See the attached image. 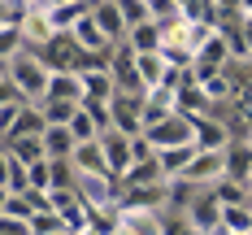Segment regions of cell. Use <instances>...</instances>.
<instances>
[{
    "label": "cell",
    "instance_id": "cell-32",
    "mask_svg": "<svg viewBox=\"0 0 252 235\" xmlns=\"http://www.w3.org/2000/svg\"><path fill=\"white\" fill-rule=\"evenodd\" d=\"M22 52V31H18V22H4L0 26V61H13Z\"/></svg>",
    "mask_w": 252,
    "mask_h": 235
},
{
    "label": "cell",
    "instance_id": "cell-11",
    "mask_svg": "<svg viewBox=\"0 0 252 235\" xmlns=\"http://www.w3.org/2000/svg\"><path fill=\"white\" fill-rule=\"evenodd\" d=\"M70 44H74L78 52H109V39H104V31L96 26V18H92V4H87V13L74 22V31H70Z\"/></svg>",
    "mask_w": 252,
    "mask_h": 235
},
{
    "label": "cell",
    "instance_id": "cell-30",
    "mask_svg": "<svg viewBox=\"0 0 252 235\" xmlns=\"http://www.w3.org/2000/svg\"><path fill=\"white\" fill-rule=\"evenodd\" d=\"M26 192H52V161H35V166H26Z\"/></svg>",
    "mask_w": 252,
    "mask_h": 235
},
{
    "label": "cell",
    "instance_id": "cell-44",
    "mask_svg": "<svg viewBox=\"0 0 252 235\" xmlns=\"http://www.w3.org/2000/svg\"><path fill=\"white\" fill-rule=\"evenodd\" d=\"M83 235H96V231H83Z\"/></svg>",
    "mask_w": 252,
    "mask_h": 235
},
{
    "label": "cell",
    "instance_id": "cell-26",
    "mask_svg": "<svg viewBox=\"0 0 252 235\" xmlns=\"http://www.w3.org/2000/svg\"><path fill=\"white\" fill-rule=\"evenodd\" d=\"M39 113H44L48 127H70V118L78 113V104L74 101H39Z\"/></svg>",
    "mask_w": 252,
    "mask_h": 235
},
{
    "label": "cell",
    "instance_id": "cell-40",
    "mask_svg": "<svg viewBox=\"0 0 252 235\" xmlns=\"http://www.w3.org/2000/svg\"><path fill=\"white\" fill-rule=\"evenodd\" d=\"M4 201H9V187H0V209H4Z\"/></svg>",
    "mask_w": 252,
    "mask_h": 235
},
{
    "label": "cell",
    "instance_id": "cell-9",
    "mask_svg": "<svg viewBox=\"0 0 252 235\" xmlns=\"http://www.w3.org/2000/svg\"><path fill=\"white\" fill-rule=\"evenodd\" d=\"M226 179V153H196V161L187 166V174L178 183H196V187H213Z\"/></svg>",
    "mask_w": 252,
    "mask_h": 235
},
{
    "label": "cell",
    "instance_id": "cell-17",
    "mask_svg": "<svg viewBox=\"0 0 252 235\" xmlns=\"http://www.w3.org/2000/svg\"><path fill=\"white\" fill-rule=\"evenodd\" d=\"M226 179L244 183V187H248V179H252V148L244 139H230V148H226Z\"/></svg>",
    "mask_w": 252,
    "mask_h": 235
},
{
    "label": "cell",
    "instance_id": "cell-23",
    "mask_svg": "<svg viewBox=\"0 0 252 235\" xmlns=\"http://www.w3.org/2000/svg\"><path fill=\"white\" fill-rule=\"evenodd\" d=\"M222 235H252V205L222 209Z\"/></svg>",
    "mask_w": 252,
    "mask_h": 235
},
{
    "label": "cell",
    "instance_id": "cell-22",
    "mask_svg": "<svg viewBox=\"0 0 252 235\" xmlns=\"http://www.w3.org/2000/svg\"><path fill=\"white\" fill-rule=\"evenodd\" d=\"M152 183H165V179H161V166H157V157H152V161H135V166L122 174V179H118V187H152Z\"/></svg>",
    "mask_w": 252,
    "mask_h": 235
},
{
    "label": "cell",
    "instance_id": "cell-24",
    "mask_svg": "<svg viewBox=\"0 0 252 235\" xmlns=\"http://www.w3.org/2000/svg\"><path fill=\"white\" fill-rule=\"evenodd\" d=\"M87 13V0H78V4H61V9H48V22H52V35H70L74 22Z\"/></svg>",
    "mask_w": 252,
    "mask_h": 235
},
{
    "label": "cell",
    "instance_id": "cell-7",
    "mask_svg": "<svg viewBox=\"0 0 252 235\" xmlns=\"http://www.w3.org/2000/svg\"><path fill=\"white\" fill-rule=\"evenodd\" d=\"M18 31H22V44H31V48H48L52 39H57V35H52V22H48V9H44V4H26Z\"/></svg>",
    "mask_w": 252,
    "mask_h": 235
},
{
    "label": "cell",
    "instance_id": "cell-27",
    "mask_svg": "<svg viewBox=\"0 0 252 235\" xmlns=\"http://www.w3.org/2000/svg\"><path fill=\"white\" fill-rule=\"evenodd\" d=\"M70 135H74V144H87V139H100L104 135V127L87 113V109H78L74 118H70Z\"/></svg>",
    "mask_w": 252,
    "mask_h": 235
},
{
    "label": "cell",
    "instance_id": "cell-43",
    "mask_svg": "<svg viewBox=\"0 0 252 235\" xmlns=\"http://www.w3.org/2000/svg\"><path fill=\"white\" fill-rule=\"evenodd\" d=\"M183 4H187V0H178V9H183Z\"/></svg>",
    "mask_w": 252,
    "mask_h": 235
},
{
    "label": "cell",
    "instance_id": "cell-20",
    "mask_svg": "<svg viewBox=\"0 0 252 235\" xmlns=\"http://www.w3.org/2000/svg\"><path fill=\"white\" fill-rule=\"evenodd\" d=\"M126 48L130 52H161V26L157 22H139L126 31Z\"/></svg>",
    "mask_w": 252,
    "mask_h": 235
},
{
    "label": "cell",
    "instance_id": "cell-13",
    "mask_svg": "<svg viewBox=\"0 0 252 235\" xmlns=\"http://www.w3.org/2000/svg\"><path fill=\"white\" fill-rule=\"evenodd\" d=\"M196 161V144H183V148H165V153H157V166H161V179L165 183H178L187 174V166Z\"/></svg>",
    "mask_w": 252,
    "mask_h": 235
},
{
    "label": "cell",
    "instance_id": "cell-3",
    "mask_svg": "<svg viewBox=\"0 0 252 235\" xmlns=\"http://www.w3.org/2000/svg\"><path fill=\"white\" fill-rule=\"evenodd\" d=\"M183 227L191 235H222V205L204 192V196H191L187 209H183Z\"/></svg>",
    "mask_w": 252,
    "mask_h": 235
},
{
    "label": "cell",
    "instance_id": "cell-29",
    "mask_svg": "<svg viewBox=\"0 0 252 235\" xmlns=\"http://www.w3.org/2000/svg\"><path fill=\"white\" fill-rule=\"evenodd\" d=\"M218 205L226 209V205H248V187L244 183H230V179H222V183H213V192H209Z\"/></svg>",
    "mask_w": 252,
    "mask_h": 235
},
{
    "label": "cell",
    "instance_id": "cell-14",
    "mask_svg": "<svg viewBox=\"0 0 252 235\" xmlns=\"http://www.w3.org/2000/svg\"><path fill=\"white\" fill-rule=\"evenodd\" d=\"M165 70H170V66H165L161 52H135V74H139V83H144V96L165 83Z\"/></svg>",
    "mask_w": 252,
    "mask_h": 235
},
{
    "label": "cell",
    "instance_id": "cell-12",
    "mask_svg": "<svg viewBox=\"0 0 252 235\" xmlns=\"http://www.w3.org/2000/svg\"><path fill=\"white\" fill-rule=\"evenodd\" d=\"M70 166H74V174H109V161H104V153H100V139L74 144ZM109 179H113V174H109Z\"/></svg>",
    "mask_w": 252,
    "mask_h": 235
},
{
    "label": "cell",
    "instance_id": "cell-37",
    "mask_svg": "<svg viewBox=\"0 0 252 235\" xmlns=\"http://www.w3.org/2000/svg\"><path fill=\"white\" fill-rule=\"evenodd\" d=\"M31 4H44V9H61V4H78V0H31Z\"/></svg>",
    "mask_w": 252,
    "mask_h": 235
},
{
    "label": "cell",
    "instance_id": "cell-8",
    "mask_svg": "<svg viewBox=\"0 0 252 235\" xmlns=\"http://www.w3.org/2000/svg\"><path fill=\"white\" fill-rule=\"evenodd\" d=\"M113 131H122L126 139L144 135V96H113Z\"/></svg>",
    "mask_w": 252,
    "mask_h": 235
},
{
    "label": "cell",
    "instance_id": "cell-31",
    "mask_svg": "<svg viewBox=\"0 0 252 235\" xmlns=\"http://www.w3.org/2000/svg\"><path fill=\"white\" fill-rule=\"evenodd\" d=\"M144 9H148V18L157 26H170L183 18V9H178V0H144Z\"/></svg>",
    "mask_w": 252,
    "mask_h": 235
},
{
    "label": "cell",
    "instance_id": "cell-42",
    "mask_svg": "<svg viewBox=\"0 0 252 235\" xmlns=\"http://www.w3.org/2000/svg\"><path fill=\"white\" fill-rule=\"evenodd\" d=\"M244 144H248V148H252V131H248V139H244Z\"/></svg>",
    "mask_w": 252,
    "mask_h": 235
},
{
    "label": "cell",
    "instance_id": "cell-16",
    "mask_svg": "<svg viewBox=\"0 0 252 235\" xmlns=\"http://www.w3.org/2000/svg\"><path fill=\"white\" fill-rule=\"evenodd\" d=\"M196 87L204 92V101H209V104H222V101H235V96H239V83H235L230 70H218V74L200 78Z\"/></svg>",
    "mask_w": 252,
    "mask_h": 235
},
{
    "label": "cell",
    "instance_id": "cell-15",
    "mask_svg": "<svg viewBox=\"0 0 252 235\" xmlns=\"http://www.w3.org/2000/svg\"><path fill=\"white\" fill-rule=\"evenodd\" d=\"M209 109H213V104L204 101V92L196 87V83H191V78H187V83H183V87L174 92V113H183L187 122H196V118H204Z\"/></svg>",
    "mask_w": 252,
    "mask_h": 235
},
{
    "label": "cell",
    "instance_id": "cell-19",
    "mask_svg": "<svg viewBox=\"0 0 252 235\" xmlns=\"http://www.w3.org/2000/svg\"><path fill=\"white\" fill-rule=\"evenodd\" d=\"M4 148L13 161H22V166H35V161H44V135H18V139H4Z\"/></svg>",
    "mask_w": 252,
    "mask_h": 235
},
{
    "label": "cell",
    "instance_id": "cell-25",
    "mask_svg": "<svg viewBox=\"0 0 252 235\" xmlns=\"http://www.w3.org/2000/svg\"><path fill=\"white\" fill-rule=\"evenodd\" d=\"M48 122H44V113H39V104H22V113H18V122L9 131V139H18V135H44Z\"/></svg>",
    "mask_w": 252,
    "mask_h": 235
},
{
    "label": "cell",
    "instance_id": "cell-18",
    "mask_svg": "<svg viewBox=\"0 0 252 235\" xmlns=\"http://www.w3.org/2000/svg\"><path fill=\"white\" fill-rule=\"evenodd\" d=\"M44 101H83V83H78V74L74 70H52V78H48V96Z\"/></svg>",
    "mask_w": 252,
    "mask_h": 235
},
{
    "label": "cell",
    "instance_id": "cell-5",
    "mask_svg": "<svg viewBox=\"0 0 252 235\" xmlns=\"http://www.w3.org/2000/svg\"><path fill=\"white\" fill-rule=\"evenodd\" d=\"M191 144H196V153H226L230 148V127L222 118L204 113V118L191 122Z\"/></svg>",
    "mask_w": 252,
    "mask_h": 235
},
{
    "label": "cell",
    "instance_id": "cell-1",
    "mask_svg": "<svg viewBox=\"0 0 252 235\" xmlns=\"http://www.w3.org/2000/svg\"><path fill=\"white\" fill-rule=\"evenodd\" d=\"M48 78H52V70L35 57V52H18V57H13L9 83H13V92H18L22 104H39L44 101V96H48Z\"/></svg>",
    "mask_w": 252,
    "mask_h": 235
},
{
    "label": "cell",
    "instance_id": "cell-2",
    "mask_svg": "<svg viewBox=\"0 0 252 235\" xmlns=\"http://www.w3.org/2000/svg\"><path fill=\"white\" fill-rule=\"evenodd\" d=\"M74 192L87 205V213L118 209V179H109V174H74Z\"/></svg>",
    "mask_w": 252,
    "mask_h": 235
},
{
    "label": "cell",
    "instance_id": "cell-36",
    "mask_svg": "<svg viewBox=\"0 0 252 235\" xmlns=\"http://www.w3.org/2000/svg\"><path fill=\"white\" fill-rule=\"evenodd\" d=\"M18 101V92H13V83H0V104H13Z\"/></svg>",
    "mask_w": 252,
    "mask_h": 235
},
{
    "label": "cell",
    "instance_id": "cell-4",
    "mask_svg": "<svg viewBox=\"0 0 252 235\" xmlns=\"http://www.w3.org/2000/svg\"><path fill=\"white\" fill-rule=\"evenodd\" d=\"M148 135V144L157 153H165V148H183V144H191V122L183 118V113H170V118H161L157 127L144 131Z\"/></svg>",
    "mask_w": 252,
    "mask_h": 235
},
{
    "label": "cell",
    "instance_id": "cell-21",
    "mask_svg": "<svg viewBox=\"0 0 252 235\" xmlns=\"http://www.w3.org/2000/svg\"><path fill=\"white\" fill-rule=\"evenodd\" d=\"M44 153H48V161H70V153H74L70 127H48L44 131Z\"/></svg>",
    "mask_w": 252,
    "mask_h": 235
},
{
    "label": "cell",
    "instance_id": "cell-34",
    "mask_svg": "<svg viewBox=\"0 0 252 235\" xmlns=\"http://www.w3.org/2000/svg\"><path fill=\"white\" fill-rule=\"evenodd\" d=\"M130 153H135V161H152L157 148L148 144V135H135V139H130Z\"/></svg>",
    "mask_w": 252,
    "mask_h": 235
},
{
    "label": "cell",
    "instance_id": "cell-28",
    "mask_svg": "<svg viewBox=\"0 0 252 235\" xmlns=\"http://www.w3.org/2000/svg\"><path fill=\"white\" fill-rule=\"evenodd\" d=\"M26 231H31V235H70V231H65V222H61L52 209H39V213H31Z\"/></svg>",
    "mask_w": 252,
    "mask_h": 235
},
{
    "label": "cell",
    "instance_id": "cell-6",
    "mask_svg": "<svg viewBox=\"0 0 252 235\" xmlns=\"http://www.w3.org/2000/svg\"><path fill=\"white\" fill-rule=\"evenodd\" d=\"M87 4H92V18H96V26L104 31L109 48L126 44V31H130V22H126L122 4H118V0H87Z\"/></svg>",
    "mask_w": 252,
    "mask_h": 235
},
{
    "label": "cell",
    "instance_id": "cell-41",
    "mask_svg": "<svg viewBox=\"0 0 252 235\" xmlns=\"http://www.w3.org/2000/svg\"><path fill=\"white\" fill-rule=\"evenodd\" d=\"M248 205H252V179H248Z\"/></svg>",
    "mask_w": 252,
    "mask_h": 235
},
{
    "label": "cell",
    "instance_id": "cell-10",
    "mask_svg": "<svg viewBox=\"0 0 252 235\" xmlns=\"http://www.w3.org/2000/svg\"><path fill=\"white\" fill-rule=\"evenodd\" d=\"M100 153H104V161H109V174H113V179H122L126 170L135 166L130 139H126L122 131H104V135H100Z\"/></svg>",
    "mask_w": 252,
    "mask_h": 235
},
{
    "label": "cell",
    "instance_id": "cell-38",
    "mask_svg": "<svg viewBox=\"0 0 252 235\" xmlns=\"http://www.w3.org/2000/svg\"><path fill=\"white\" fill-rule=\"evenodd\" d=\"M9 70H13V61H0V83H9Z\"/></svg>",
    "mask_w": 252,
    "mask_h": 235
},
{
    "label": "cell",
    "instance_id": "cell-35",
    "mask_svg": "<svg viewBox=\"0 0 252 235\" xmlns=\"http://www.w3.org/2000/svg\"><path fill=\"white\" fill-rule=\"evenodd\" d=\"M9 170H13V157H9V148L0 144V187H9Z\"/></svg>",
    "mask_w": 252,
    "mask_h": 235
},
{
    "label": "cell",
    "instance_id": "cell-39",
    "mask_svg": "<svg viewBox=\"0 0 252 235\" xmlns=\"http://www.w3.org/2000/svg\"><path fill=\"white\" fill-rule=\"evenodd\" d=\"M113 235H135V231H130V227H122V218H118V231H113Z\"/></svg>",
    "mask_w": 252,
    "mask_h": 235
},
{
    "label": "cell",
    "instance_id": "cell-33",
    "mask_svg": "<svg viewBox=\"0 0 252 235\" xmlns=\"http://www.w3.org/2000/svg\"><path fill=\"white\" fill-rule=\"evenodd\" d=\"M31 213H35L31 201H26V196H13V192H9V201L0 209V218H9V222H31Z\"/></svg>",
    "mask_w": 252,
    "mask_h": 235
}]
</instances>
